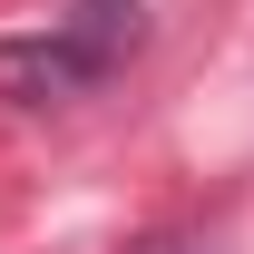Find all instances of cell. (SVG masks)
Here are the masks:
<instances>
[{
    "instance_id": "6da1fadb",
    "label": "cell",
    "mask_w": 254,
    "mask_h": 254,
    "mask_svg": "<svg viewBox=\"0 0 254 254\" xmlns=\"http://www.w3.org/2000/svg\"><path fill=\"white\" fill-rule=\"evenodd\" d=\"M137 49H147V0H68L49 30L0 39V98L10 108H68V98L108 88Z\"/></svg>"
}]
</instances>
